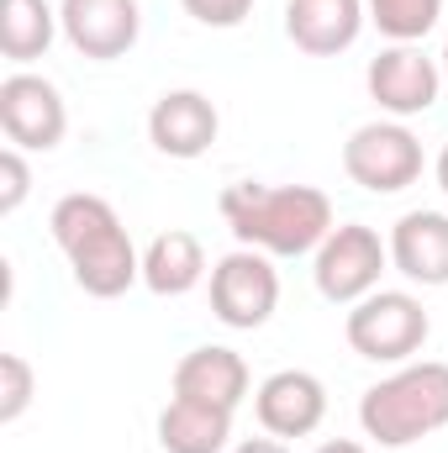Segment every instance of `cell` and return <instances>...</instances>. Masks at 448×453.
Segmentation results:
<instances>
[{
	"instance_id": "603a6c76",
	"label": "cell",
	"mask_w": 448,
	"mask_h": 453,
	"mask_svg": "<svg viewBox=\"0 0 448 453\" xmlns=\"http://www.w3.org/2000/svg\"><path fill=\"white\" fill-rule=\"evenodd\" d=\"M232 453H290V449H285L280 438H243Z\"/></svg>"
},
{
	"instance_id": "d6986e66",
	"label": "cell",
	"mask_w": 448,
	"mask_h": 453,
	"mask_svg": "<svg viewBox=\"0 0 448 453\" xmlns=\"http://www.w3.org/2000/svg\"><path fill=\"white\" fill-rule=\"evenodd\" d=\"M364 11L390 42H422L438 27L444 0H364Z\"/></svg>"
},
{
	"instance_id": "8992f818",
	"label": "cell",
	"mask_w": 448,
	"mask_h": 453,
	"mask_svg": "<svg viewBox=\"0 0 448 453\" xmlns=\"http://www.w3.org/2000/svg\"><path fill=\"white\" fill-rule=\"evenodd\" d=\"M390 264V242H380V232L364 222H343L328 232V242L317 248L312 280L322 290V301L333 306H353L364 296L380 290V274Z\"/></svg>"
},
{
	"instance_id": "5bb4252c",
	"label": "cell",
	"mask_w": 448,
	"mask_h": 453,
	"mask_svg": "<svg viewBox=\"0 0 448 453\" xmlns=\"http://www.w3.org/2000/svg\"><path fill=\"white\" fill-rule=\"evenodd\" d=\"M369 11L364 0H290L285 5V32L301 53L312 58H333V53H348L364 32Z\"/></svg>"
},
{
	"instance_id": "3957f363",
	"label": "cell",
	"mask_w": 448,
	"mask_h": 453,
	"mask_svg": "<svg viewBox=\"0 0 448 453\" xmlns=\"http://www.w3.org/2000/svg\"><path fill=\"white\" fill-rule=\"evenodd\" d=\"M359 427L380 449H412L448 427V364L422 358V364H396L380 385L364 390L359 401Z\"/></svg>"
},
{
	"instance_id": "7402d4cb",
	"label": "cell",
	"mask_w": 448,
	"mask_h": 453,
	"mask_svg": "<svg viewBox=\"0 0 448 453\" xmlns=\"http://www.w3.org/2000/svg\"><path fill=\"white\" fill-rule=\"evenodd\" d=\"M201 27H243L248 21V11H253V0H180Z\"/></svg>"
},
{
	"instance_id": "7a4b0ae2",
	"label": "cell",
	"mask_w": 448,
	"mask_h": 453,
	"mask_svg": "<svg viewBox=\"0 0 448 453\" xmlns=\"http://www.w3.org/2000/svg\"><path fill=\"white\" fill-rule=\"evenodd\" d=\"M48 232L64 248V258L74 269V285L85 296L116 301L143 280V253L132 248V237H127V226H121L106 196H90V190L64 196L48 217Z\"/></svg>"
},
{
	"instance_id": "4fadbf2b",
	"label": "cell",
	"mask_w": 448,
	"mask_h": 453,
	"mask_svg": "<svg viewBox=\"0 0 448 453\" xmlns=\"http://www.w3.org/2000/svg\"><path fill=\"white\" fill-rule=\"evenodd\" d=\"M174 395L180 401H201V406L237 411L248 401V364H243V353L237 348H222V342L190 348L174 364Z\"/></svg>"
},
{
	"instance_id": "ba28073f",
	"label": "cell",
	"mask_w": 448,
	"mask_h": 453,
	"mask_svg": "<svg viewBox=\"0 0 448 453\" xmlns=\"http://www.w3.org/2000/svg\"><path fill=\"white\" fill-rule=\"evenodd\" d=\"M0 132L21 153H53L69 132V106H64L58 85L42 74H27V69L5 74L0 80Z\"/></svg>"
},
{
	"instance_id": "5b68a950",
	"label": "cell",
	"mask_w": 448,
	"mask_h": 453,
	"mask_svg": "<svg viewBox=\"0 0 448 453\" xmlns=\"http://www.w3.org/2000/svg\"><path fill=\"white\" fill-rule=\"evenodd\" d=\"M343 174L369 196H396L422 180V142L401 121H369L343 142Z\"/></svg>"
},
{
	"instance_id": "d4e9b609",
	"label": "cell",
	"mask_w": 448,
	"mask_h": 453,
	"mask_svg": "<svg viewBox=\"0 0 448 453\" xmlns=\"http://www.w3.org/2000/svg\"><path fill=\"white\" fill-rule=\"evenodd\" d=\"M438 190L448 196V142H444V153H438Z\"/></svg>"
},
{
	"instance_id": "52a82bcc",
	"label": "cell",
	"mask_w": 448,
	"mask_h": 453,
	"mask_svg": "<svg viewBox=\"0 0 448 453\" xmlns=\"http://www.w3.org/2000/svg\"><path fill=\"white\" fill-rule=\"evenodd\" d=\"M280 306V274L269 253L259 248H232L227 258L212 264V311L232 333H253L274 317Z\"/></svg>"
},
{
	"instance_id": "9a60e30c",
	"label": "cell",
	"mask_w": 448,
	"mask_h": 453,
	"mask_svg": "<svg viewBox=\"0 0 448 453\" xmlns=\"http://www.w3.org/2000/svg\"><path fill=\"white\" fill-rule=\"evenodd\" d=\"M390 264L412 285H448V217L444 211H406L390 226Z\"/></svg>"
},
{
	"instance_id": "2e32d148",
	"label": "cell",
	"mask_w": 448,
	"mask_h": 453,
	"mask_svg": "<svg viewBox=\"0 0 448 453\" xmlns=\"http://www.w3.org/2000/svg\"><path fill=\"white\" fill-rule=\"evenodd\" d=\"M201 280H206V248L196 232L169 226L143 248V285L153 296H190Z\"/></svg>"
},
{
	"instance_id": "6da1fadb",
	"label": "cell",
	"mask_w": 448,
	"mask_h": 453,
	"mask_svg": "<svg viewBox=\"0 0 448 453\" xmlns=\"http://www.w3.org/2000/svg\"><path fill=\"white\" fill-rule=\"evenodd\" d=\"M222 217L243 248L301 258L317 253L333 232V201L317 185H253L237 180L222 190Z\"/></svg>"
},
{
	"instance_id": "cb8c5ba5",
	"label": "cell",
	"mask_w": 448,
	"mask_h": 453,
	"mask_svg": "<svg viewBox=\"0 0 448 453\" xmlns=\"http://www.w3.org/2000/svg\"><path fill=\"white\" fill-rule=\"evenodd\" d=\"M317 453H369L364 443H353V438H333V443H322Z\"/></svg>"
},
{
	"instance_id": "7c38bea8",
	"label": "cell",
	"mask_w": 448,
	"mask_h": 453,
	"mask_svg": "<svg viewBox=\"0 0 448 453\" xmlns=\"http://www.w3.org/2000/svg\"><path fill=\"white\" fill-rule=\"evenodd\" d=\"M217 132H222V116H217V106L201 90H169L148 111V142L164 158H185L190 164V158L212 153Z\"/></svg>"
},
{
	"instance_id": "277c9868",
	"label": "cell",
	"mask_w": 448,
	"mask_h": 453,
	"mask_svg": "<svg viewBox=\"0 0 448 453\" xmlns=\"http://www.w3.org/2000/svg\"><path fill=\"white\" fill-rule=\"evenodd\" d=\"M428 333H433L428 306L412 290H375V296L353 301V311L343 322L348 348L369 364H412L422 353Z\"/></svg>"
},
{
	"instance_id": "8fae6325",
	"label": "cell",
	"mask_w": 448,
	"mask_h": 453,
	"mask_svg": "<svg viewBox=\"0 0 448 453\" xmlns=\"http://www.w3.org/2000/svg\"><path fill=\"white\" fill-rule=\"evenodd\" d=\"M253 417L269 438H312L328 417V385L312 369H280L253 390Z\"/></svg>"
},
{
	"instance_id": "30bf717a",
	"label": "cell",
	"mask_w": 448,
	"mask_h": 453,
	"mask_svg": "<svg viewBox=\"0 0 448 453\" xmlns=\"http://www.w3.org/2000/svg\"><path fill=\"white\" fill-rule=\"evenodd\" d=\"M58 27H64L74 53H85L96 64H112V58H127L137 48L143 11H137V0H64Z\"/></svg>"
},
{
	"instance_id": "ffe728a7",
	"label": "cell",
	"mask_w": 448,
	"mask_h": 453,
	"mask_svg": "<svg viewBox=\"0 0 448 453\" xmlns=\"http://www.w3.org/2000/svg\"><path fill=\"white\" fill-rule=\"evenodd\" d=\"M32 364L21 353H0V422L11 427L27 406H32Z\"/></svg>"
},
{
	"instance_id": "9c48e42d",
	"label": "cell",
	"mask_w": 448,
	"mask_h": 453,
	"mask_svg": "<svg viewBox=\"0 0 448 453\" xmlns=\"http://www.w3.org/2000/svg\"><path fill=\"white\" fill-rule=\"evenodd\" d=\"M364 85H369V101L385 116L406 121V116H422L438 106V90H444V64H433L422 48L412 42H396L385 48L380 58H369L364 69Z\"/></svg>"
},
{
	"instance_id": "e0dca14e",
	"label": "cell",
	"mask_w": 448,
	"mask_h": 453,
	"mask_svg": "<svg viewBox=\"0 0 448 453\" xmlns=\"http://www.w3.org/2000/svg\"><path fill=\"white\" fill-rule=\"evenodd\" d=\"M158 443L164 453H222L232 443V411L174 395L158 411Z\"/></svg>"
},
{
	"instance_id": "ac0fdd59",
	"label": "cell",
	"mask_w": 448,
	"mask_h": 453,
	"mask_svg": "<svg viewBox=\"0 0 448 453\" xmlns=\"http://www.w3.org/2000/svg\"><path fill=\"white\" fill-rule=\"evenodd\" d=\"M58 11L48 0H0V53L11 64H32L53 48Z\"/></svg>"
},
{
	"instance_id": "484cf974",
	"label": "cell",
	"mask_w": 448,
	"mask_h": 453,
	"mask_svg": "<svg viewBox=\"0 0 448 453\" xmlns=\"http://www.w3.org/2000/svg\"><path fill=\"white\" fill-rule=\"evenodd\" d=\"M444 80H448V48H444Z\"/></svg>"
},
{
	"instance_id": "44dd1931",
	"label": "cell",
	"mask_w": 448,
	"mask_h": 453,
	"mask_svg": "<svg viewBox=\"0 0 448 453\" xmlns=\"http://www.w3.org/2000/svg\"><path fill=\"white\" fill-rule=\"evenodd\" d=\"M27 190H32V169H27V158H21V148H5V153H0V211L11 217V211L27 201Z\"/></svg>"
}]
</instances>
